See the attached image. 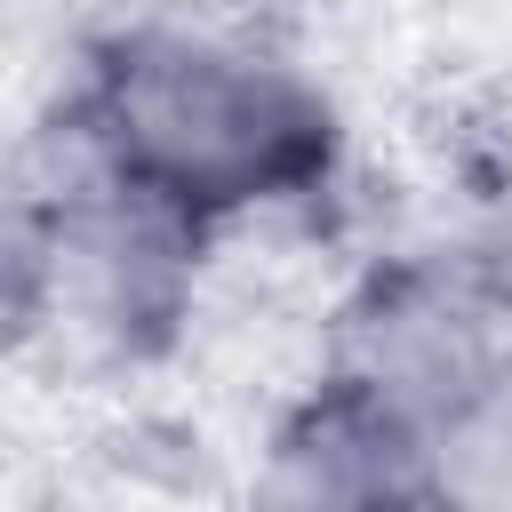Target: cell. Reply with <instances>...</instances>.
Masks as SVG:
<instances>
[{
	"instance_id": "7a4b0ae2",
	"label": "cell",
	"mask_w": 512,
	"mask_h": 512,
	"mask_svg": "<svg viewBox=\"0 0 512 512\" xmlns=\"http://www.w3.org/2000/svg\"><path fill=\"white\" fill-rule=\"evenodd\" d=\"M272 496L296 504H384V496H440L432 480V424L392 400L384 384H368L360 368H344L336 384H320L288 432L272 440Z\"/></svg>"
},
{
	"instance_id": "3957f363",
	"label": "cell",
	"mask_w": 512,
	"mask_h": 512,
	"mask_svg": "<svg viewBox=\"0 0 512 512\" xmlns=\"http://www.w3.org/2000/svg\"><path fill=\"white\" fill-rule=\"evenodd\" d=\"M432 480L440 496H464V504H512V360L504 352L432 424Z\"/></svg>"
},
{
	"instance_id": "6da1fadb",
	"label": "cell",
	"mask_w": 512,
	"mask_h": 512,
	"mask_svg": "<svg viewBox=\"0 0 512 512\" xmlns=\"http://www.w3.org/2000/svg\"><path fill=\"white\" fill-rule=\"evenodd\" d=\"M72 144L192 232L288 200L328 168V104L264 48L200 24L120 32L72 112Z\"/></svg>"
}]
</instances>
